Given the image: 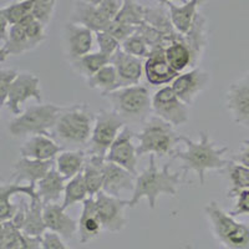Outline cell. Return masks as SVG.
Returning a JSON list of instances; mask_svg holds the SVG:
<instances>
[{"instance_id": "1", "label": "cell", "mask_w": 249, "mask_h": 249, "mask_svg": "<svg viewBox=\"0 0 249 249\" xmlns=\"http://www.w3.org/2000/svg\"><path fill=\"white\" fill-rule=\"evenodd\" d=\"M181 142L186 146V150H177L173 153L172 159L179 160L182 162V171L184 175L193 171L196 172L201 186L206 181L207 171H221L230 163L224 159V155L228 152V147H217L213 141H211L210 135L206 131L199 132L198 141H193L190 137L181 136Z\"/></svg>"}, {"instance_id": "2", "label": "cell", "mask_w": 249, "mask_h": 249, "mask_svg": "<svg viewBox=\"0 0 249 249\" xmlns=\"http://www.w3.org/2000/svg\"><path fill=\"white\" fill-rule=\"evenodd\" d=\"M170 166V163H166L162 170H159L156 156L150 155L147 168L136 176L135 190L131 199H128L127 207L135 208L142 198H146L148 201V207L155 210L156 202L161 195L175 197L178 192V187L184 183V177L187 175H184L183 171L171 172Z\"/></svg>"}, {"instance_id": "3", "label": "cell", "mask_w": 249, "mask_h": 249, "mask_svg": "<svg viewBox=\"0 0 249 249\" xmlns=\"http://www.w3.org/2000/svg\"><path fill=\"white\" fill-rule=\"evenodd\" d=\"M95 119L96 115L88 104L66 106L60 113L50 136L64 150H82L90 142Z\"/></svg>"}, {"instance_id": "4", "label": "cell", "mask_w": 249, "mask_h": 249, "mask_svg": "<svg viewBox=\"0 0 249 249\" xmlns=\"http://www.w3.org/2000/svg\"><path fill=\"white\" fill-rule=\"evenodd\" d=\"M62 110L64 106L54 104H36L29 106L25 111L9 122V133L18 139L34 135L50 136Z\"/></svg>"}, {"instance_id": "5", "label": "cell", "mask_w": 249, "mask_h": 249, "mask_svg": "<svg viewBox=\"0 0 249 249\" xmlns=\"http://www.w3.org/2000/svg\"><path fill=\"white\" fill-rule=\"evenodd\" d=\"M135 139L139 140L136 147L137 156H173L177 151V144L181 142V136L176 133L172 124L155 115L144 122L141 132L135 133Z\"/></svg>"}, {"instance_id": "6", "label": "cell", "mask_w": 249, "mask_h": 249, "mask_svg": "<svg viewBox=\"0 0 249 249\" xmlns=\"http://www.w3.org/2000/svg\"><path fill=\"white\" fill-rule=\"evenodd\" d=\"M211 231L217 242L226 249H249V224L241 223L212 201L204 208Z\"/></svg>"}, {"instance_id": "7", "label": "cell", "mask_w": 249, "mask_h": 249, "mask_svg": "<svg viewBox=\"0 0 249 249\" xmlns=\"http://www.w3.org/2000/svg\"><path fill=\"white\" fill-rule=\"evenodd\" d=\"M105 97H107L112 110L119 113L126 124L128 122L144 124L152 113V99L146 86H126L107 93Z\"/></svg>"}, {"instance_id": "8", "label": "cell", "mask_w": 249, "mask_h": 249, "mask_svg": "<svg viewBox=\"0 0 249 249\" xmlns=\"http://www.w3.org/2000/svg\"><path fill=\"white\" fill-rule=\"evenodd\" d=\"M126 126L121 116L113 110H101L96 115L92 135L89 142V153L106 157L108 148L115 142L119 133Z\"/></svg>"}, {"instance_id": "9", "label": "cell", "mask_w": 249, "mask_h": 249, "mask_svg": "<svg viewBox=\"0 0 249 249\" xmlns=\"http://www.w3.org/2000/svg\"><path fill=\"white\" fill-rule=\"evenodd\" d=\"M152 112L155 116L178 127L188 121V106L182 102L171 86H163L152 97Z\"/></svg>"}, {"instance_id": "10", "label": "cell", "mask_w": 249, "mask_h": 249, "mask_svg": "<svg viewBox=\"0 0 249 249\" xmlns=\"http://www.w3.org/2000/svg\"><path fill=\"white\" fill-rule=\"evenodd\" d=\"M29 99H34L37 104H41L43 92L40 89V79L28 71L18 72L9 91L5 106L13 115L18 116L23 112L21 105Z\"/></svg>"}, {"instance_id": "11", "label": "cell", "mask_w": 249, "mask_h": 249, "mask_svg": "<svg viewBox=\"0 0 249 249\" xmlns=\"http://www.w3.org/2000/svg\"><path fill=\"white\" fill-rule=\"evenodd\" d=\"M95 203L102 228L108 232H121L127 222L124 217V208L127 207L128 201L101 191L95 196Z\"/></svg>"}, {"instance_id": "12", "label": "cell", "mask_w": 249, "mask_h": 249, "mask_svg": "<svg viewBox=\"0 0 249 249\" xmlns=\"http://www.w3.org/2000/svg\"><path fill=\"white\" fill-rule=\"evenodd\" d=\"M133 139H135V132L126 124L119 133L115 142L111 144L108 148L107 155L105 160L107 162L116 163L124 170L130 171L135 176H137V150L133 144Z\"/></svg>"}, {"instance_id": "13", "label": "cell", "mask_w": 249, "mask_h": 249, "mask_svg": "<svg viewBox=\"0 0 249 249\" xmlns=\"http://www.w3.org/2000/svg\"><path fill=\"white\" fill-rule=\"evenodd\" d=\"M227 107L235 124L249 128V71L231 84L227 91Z\"/></svg>"}, {"instance_id": "14", "label": "cell", "mask_w": 249, "mask_h": 249, "mask_svg": "<svg viewBox=\"0 0 249 249\" xmlns=\"http://www.w3.org/2000/svg\"><path fill=\"white\" fill-rule=\"evenodd\" d=\"M210 74L201 68H195L188 72L179 74L172 81V90L187 106L192 105L196 97L210 84Z\"/></svg>"}, {"instance_id": "15", "label": "cell", "mask_w": 249, "mask_h": 249, "mask_svg": "<svg viewBox=\"0 0 249 249\" xmlns=\"http://www.w3.org/2000/svg\"><path fill=\"white\" fill-rule=\"evenodd\" d=\"M164 49V46H156L151 49L150 56L143 65L146 80L153 86L167 85L179 75V72L173 70L172 66L166 60Z\"/></svg>"}, {"instance_id": "16", "label": "cell", "mask_w": 249, "mask_h": 249, "mask_svg": "<svg viewBox=\"0 0 249 249\" xmlns=\"http://www.w3.org/2000/svg\"><path fill=\"white\" fill-rule=\"evenodd\" d=\"M64 41L71 61L91 53L95 41V33L80 24L69 21L64 26Z\"/></svg>"}, {"instance_id": "17", "label": "cell", "mask_w": 249, "mask_h": 249, "mask_svg": "<svg viewBox=\"0 0 249 249\" xmlns=\"http://www.w3.org/2000/svg\"><path fill=\"white\" fill-rule=\"evenodd\" d=\"M43 214L46 230L57 233L65 241L74 237L77 231V221L66 214L62 206L57 203L44 204Z\"/></svg>"}, {"instance_id": "18", "label": "cell", "mask_w": 249, "mask_h": 249, "mask_svg": "<svg viewBox=\"0 0 249 249\" xmlns=\"http://www.w3.org/2000/svg\"><path fill=\"white\" fill-rule=\"evenodd\" d=\"M135 182H136V176L133 173L124 170L119 164L106 161L105 170H104L102 192L113 196V197H120L124 191L133 192Z\"/></svg>"}, {"instance_id": "19", "label": "cell", "mask_w": 249, "mask_h": 249, "mask_svg": "<svg viewBox=\"0 0 249 249\" xmlns=\"http://www.w3.org/2000/svg\"><path fill=\"white\" fill-rule=\"evenodd\" d=\"M110 64L115 66V69H116L121 88L139 85L140 80L142 77V71H143L142 59L126 54L120 48L111 56Z\"/></svg>"}, {"instance_id": "20", "label": "cell", "mask_w": 249, "mask_h": 249, "mask_svg": "<svg viewBox=\"0 0 249 249\" xmlns=\"http://www.w3.org/2000/svg\"><path fill=\"white\" fill-rule=\"evenodd\" d=\"M61 151H64V148L53 137L46 135H34L29 137L20 147V155L26 159L51 161L56 159Z\"/></svg>"}, {"instance_id": "21", "label": "cell", "mask_w": 249, "mask_h": 249, "mask_svg": "<svg viewBox=\"0 0 249 249\" xmlns=\"http://www.w3.org/2000/svg\"><path fill=\"white\" fill-rule=\"evenodd\" d=\"M55 160L51 161H40V160L21 157L14 163L12 173V181L17 183L28 182L36 184L44 176L54 167Z\"/></svg>"}, {"instance_id": "22", "label": "cell", "mask_w": 249, "mask_h": 249, "mask_svg": "<svg viewBox=\"0 0 249 249\" xmlns=\"http://www.w3.org/2000/svg\"><path fill=\"white\" fill-rule=\"evenodd\" d=\"M15 195L28 196L29 198L39 197L36 193V184H21L17 182L3 183L0 182V221H10L17 212L18 206L12 203V197Z\"/></svg>"}, {"instance_id": "23", "label": "cell", "mask_w": 249, "mask_h": 249, "mask_svg": "<svg viewBox=\"0 0 249 249\" xmlns=\"http://www.w3.org/2000/svg\"><path fill=\"white\" fill-rule=\"evenodd\" d=\"M70 21L85 26L93 33L105 31L110 25V20L106 19L96 5L84 3L81 0H75L72 12L70 15Z\"/></svg>"}, {"instance_id": "24", "label": "cell", "mask_w": 249, "mask_h": 249, "mask_svg": "<svg viewBox=\"0 0 249 249\" xmlns=\"http://www.w3.org/2000/svg\"><path fill=\"white\" fill-rule=\"evenodd\" d=\"M102 224L100 222L99 214L96 211V203L93 197H88L82 202V211L80 219L77 222V232L79 241L81 244H86L90 241L99 237L101 233Z\"/></svg>"}, {"instance_id": "25", "label": "cell", "mask_w": 249, "mask_h": 249, "mask_svg": "<svg viewBox=\"0 0 249 249\" xmlns=\"http://www.w3.org/2000/svg\"><path fill=\"white\" fill-rule=\"evenodd\" d=\"M44 204L39 197L30 198V201L24 204V217L20 231L30 237H43L46 232V226L44 222Z\"/></svg>"}, {"instance_id": "26", "label": "cell", "mask_w": 249, "mask_h": 249, "mask_svg": "<svg viewBox=\"0 0 249 249\" xmlns=\"http://www.w3.org/2000/svg\"><path fill=\"white\" fill-rule=\"evenodd\" d=\"M182 41L192 53V66L198 64L207 45V20L201 13H197L191 30L182 35Z\"/></svg>"}, {"instance_id": "27", "label": "cell", "mask_w": 249, "mask_h": 249, "mask_svg": "<svg viewBox=\"0 0 249 249\" xmlns=\"http://www.w3.org/2000/svg\"><path fill=\"white\" fill-rule=\"evenodd\" d=\"M66 179L55 167L51 168L36 183V193L43 204L56 203L65 191Z\"/></svg>"}, {"instance_id": "28", "label": "cell", "mask_w": 249, "mask_h": 249, "mask_svg": "<svg viewBox=\"0 0 249 249\" xmlns=\"http://www.w3.org/2000/svg\"><path fill=\"white\" fill-rule=\"evenodd\" d=\"M168 12H170L171 21L175 30L181 35H186L191 30L197 15L198 4L196 0H187L183 5H175L173 3L167 4Z\"/></svg>"}, {"instance_id": "29", "label": "cell", "mask_w": 249, "mask_h": 249, "mask_svg": "<svg viewBox=\"0 0 249 249\" xmlns=\"http://www.w3.org/2000/svg\"><path fill=\"white\" fill-rule=\"evenodd\" d=\"M85 162L86 155L82 150H64L55 159L56 170L66 181L81 173Z\"/></svg>"}, {"instance_id": "30", "label": "cell", "mask_w": 249, "mask_h": 249, "mask_svg": "<svg viewBox=\"0 0 249 249\" xmlns=\"http://www.w3.org/2000/svg\"><path fill=\"white\" fill-rule=\"evenodd\" d=\"M105 157L90 155L86 159L85 166L82 170V176L88 187L89 196L93 197L102 191L104 184V170H105Z\"/></svg>"}, {"instance_id": "31", "label": "cell", "mask_w": 249, "mask_h": 249, "mask_svg": "<svg viewBox=\"0 0 249 249\" xmlns=\"http://www.w3.org/2000/svg\"><path fill=\"white\" fill-rule=\"evenodd\" d=\"M86 81H88V86L90 89L101 91L102 96H106L107 93L121 89L116 69L111 64L104 66L101 70H99L96 74L89 77Z\"/></svg>"}, {"instance_id": "32", "label": "cell", "mask_w": 249, "mask_h": 249, "mask_svg": "<svg viewBox=\"0 0 249 249\" xmlns=\"http://www.w3.org/2000/svg\"><path fill=\"white\" fill-rule=\"evenodd\" d=\"M110 57L101 54L100 51L96 53H89L81 57H77L75 60H71V68L76 71L77 74L85 77L86 80L95 75L99 70H101L104 66L110 64Z\"/></svg>"}, {"instance_id": "33", "label": "cell", "mask_w": 249, "mask_h": 249, "mask_svg": "<svg viewBox=\"0 0 249 249\" xmlns=\"http://www.w3.org/2000/svg\"><path fill=\"white\" fill-rule=\"evenodd\" d=\"M164 56L173 70L181 74L188 66H192V53L181 40L173 41L164 49Z\"/></svg>"}, {"instance_id": "34", "label": "cell", "mask_w": 249, "mask_h": 249, "mask_svg": "<svg viewBox=\"0 0 249 249\" xmlns=\"http://www.w3.org/2000/svg\"><path fill=\"white\" fill-rule=\"evenodd\" d=\"M4 44H5L4 48L6 49L8 54L14 55V56H19L33 50L23 24H17L9 28L8 40Z\"/></svg>"}, {"instance_id": "35", "label": "cell", "mask_w": 249, "mask_h": 249, "mask_svg": "<svg viewBox=\"0 0 249 249\" xmlns=\"http://www.w3.org/2000/svg\"><path fill=\"white\" fill-rule=\"evenodd\" d=\"M88 197H90V196H89L88 187H86L85 179H84V176L81 172L69 179L68 183L65 184L62 208L66 211L69 207L84 202Z\"/></svg>"}, {"instance_id": "36", "label": "cell", "mask_w": 249, "mask_h": 249, "mask_svg": "<svg viewBox=\"0 0 249 249\" xmlns=\"http://www.w3.org/2000/svg\"><path fill=\"white\" fill-rule=\"evenodd\" d=\"M227 173V177L231 182V188L227 192V197L232 198L233 196L242 190H249V168L243 164L235 163L230 161L224 168Z\"/></svg>"}, {"instance_id": "37", "label": "cell", "mask_w": 249, "mask_h": 249, "mask_svg": "<svg viewBox=\"0 0 249 249\" xmlns=\"http://www.w3.org/2000/svg\"><path fill=\"white\" fill-rule=\"evenodd\" d=\"M144 10L146 6L139 4L136 0H124L121 10L115 20L128 25L139 26L144 23Z\"/></svg>"}, {"instance_id": "38", "label": "cell", "mask_w": 249, "mask_h": 249, "mask_svg": "<svg viewBox=\"0 0 249 249\" xmlns=\"http://www.w3.org/2000/svg\"><path fill=\"white\" fill-rule=\"evenodd\" d=\"M0 9H1L3 14L5 15L10 26H12L20 24L26 18L30 17L31 10H33V3L26 1V0H20V1H15V3L9 4V5Z\"/></svg>"}, {"instance_id": "39", "label": "cell", "mask_w": 249, "mask_h": 249, "mask_svg": "<svg viewBox=\"0 0 249 249\" xmlns=\"http://www.w3.org/2000/svg\"><path fill=\"white\" fill-rule=\"evenodd\" d=\"M121 49L128 55L136 56L139 59H147L150 56V46L144 43V40L139 34L131 35L121 44Z\"/></svg>"}, {"instance_id": "40", "label": "cell", "mask_w": 249, "mask_h": 249, "mask_svg": "<svg viewBox=\"0 0 249 249\" xmlns=\"http://www.w3.org/2000/svg\"><path fill=\"white\" fill-rule=\"evenodd\" d=\"M136 34H139L144 40V43L150 46V49L156 48V46H164V48L168 46L164 34L147 23H142L141 25L137 26Z\"/></svg>"}, {"instance_id": "41", "label": "cell", "mask_w": 249, "mask_h": 249, "mask_svg": "<svg viewBox=\"0 0 249 249\" xmlns=\"http://www.w3.org/2000/svg\"><path fill=\"white\" fill-rule=\"evenodd\" d=\"M95 40H96L97 48L101 54L106 55L111 59L115 53L121 48V44L117 41L115 37L111 34H108L107 31H99L95 33Z\"/></svg>"}, {"instance_id": "42", "label": "cell", "mask_w": 249, "mask_h": 249, "mask_svg": "<svg viewBox=\"0 0 249 249\" xmlns=\"http://www.w3.org/2000/svg\"><path fill=\"white\" fill-rule=\"evenodd\" d=\"M17 75L18 71L14 69H0V107L5 106L9 91Z\"/></svg>"}, {"instance_id": "43", "label": "cell", "mask_w": 249, "mask_h": 249, "mask_svg": "<svg viewBox=\"0 0 249 249\" xmlns=\"http://www.w3.org/2000/svg\"><path fill=\"white\" fill-rule=\"evenodd\" d=\"M136 28L137 26L128 25V24L120 23L117 20H112L105 31H107L108 34L112 35L120 44H122L127 37L136 33Z\"/></svg>"}, {"instance_id": "44", "label": "cell", "mask_w": 249, "mask_h": 249, "mask_svg": "<svg viewBox=\"0 0 249 249\" xmlns=\"http://www.w3.org/2000/svg\"><path fill=\"white\" fill-rule=\"evenodd\" d=\"M55 5L56 3H39L33 4V10L31 14L37 21L43 24V25H48L50 23V20L54 17Z\"/></svg>"}, {"instance_id": "45", "label": "cell", "mask_w": 249, "mask_h": 249, "mask_svg": "<svg viewBox=\"0 0 249 249\" xmlns=\"http://www.w3.org/2000/svg\"><path fill=\"white\" fill-rule=\"evenodd\" d=\"M232 198H235V206L230 213L232 217H239V215H249V190L238 191Z\"/></svg>"}, {"instance_id": "46", "label": "cell", "mask_w": 249, "mask_h": 249, "mask_svg": "<svg viewBox=\"0 0 249 249\" xmlns=\"http://www.w3.org/2000/svg\"><path fill=\"white\" fill-rule=\"evenodd\" d=\"M122 4H124V0H102V3L97 5V8L106 19L112 21L116 19L117 14L122 8Z\"/></svg>"}, {"instance_id": "47", "label": "cell", "mask_w": 249, "mask_h": 249, "mask_svg": "<svg viewBox=\"0 0 249 249\" xmlns=\"http://www.w3.org/2000/svg\"><path fill=\"white\" fill-rule=\"evenodd\" d=\"M41 249H70L65 246L62 238L57 233L45 232L41 237Z\"/></svg>"}, {"instance_id": "48", "label": "cell", "mask_w": 249, "mask_h": 249, "mask_svg": "<svg viewBox=\"0 0 249 249\" xmlns=\"http://www.w3.org/2000/svg\"><path fill=\"white\" fill-rule=\"evenodd\" d=\"M13 249H41V237H30L23 233L20 241Z\"/></svg>"}, {"instance_id": "49", "label": "cell", "mask_w": 249, "mask_h": 249, "mask_svg": "<svg viewBox=\"0 0 249 249\" xmlns=\"http://www.w3.org/2000/svg\"><path fill=\"white\" fill-rule=\"evenodd\" d=\"M232 161L235 162V163L243 164V166L249 168V140L242 142L241 150L233 156Z\"/></svg>"}, {"instance_id": "50", "label": "cell", "mask_w": 249, "mask_h": 249, "mask_svg": "<svg viewBox=\"0 0 249 249\" xmlns=\"http://www.w3.org/2000/svg\"><path fill=\"white\" fill-rule=\"evenodd\" d=\"M9 25H10V24H9L5 15L3 14L1 9H0V41H4V43H5L6 40H8Z\"/></svg>"}, {"instance_id": "51", "label": "cell", "mask_w": 249, "mask_h": 249, "mask_svg": "<svg viewBox=\"0 0 249 249\" xmlns=\"http://www.w3.org/2000/svg\"><path fill=\"white\" fill-rule=\"evenodd\" d=\"M0 249H4V222L0 221Z\"/></svg>"}, {"instance_id": "52", "label": "cell", "mask_w": 249, "mask_h": 249, "mask_svg": "<svg viewBox=\"0 0 249 249\" xmlns=\"http://www.w3.org/2000/svg\"><path fill=\"white\" fill-rule=\"evenodd\" d=\"M9 54L8 51H6L5 48H0V64L1 62H5L6 59H8Z\"/></svg>"}, {"instance_id": "53", "label": "cell", "mask_w": 249, "mask_h": 249, "mask_svg": "<svg viewBox=\"0 0 249 249\" xmlns=\"http://www.w3.org/2000/svg\"><path fill=\"white\" fill-rule=\"evenodd\" d=\"M156 1H159L161 5H167V4L173 3V1H182V3H186L187 0H156Z\"/></svg>"}, {"instance_id": "54", "label": "cell", "mask_w": 249, "mask_h": 249, "mask_svg": "<svg viewBox=\"0 0 249 249\" xmlns=\"http://www.w3.org/2000/svg\"><path fill=\"white\" fill-rule=\"evenodd\" d=\"M26 1H31L33 4L39 3H56V0H26Z\"/></svg>"}, {"instance_id": "55", "label": "cell", "mask_w": 249, "mask_h": 249, "mask_svg": "<svg viewBox=\"0 0 249 249\" xmlns=\"http://www.w3.org/2000/svg\"><path fill=\"white\" fill-rule=\"evenodd\" d=\"M81 1H84V3H88V4H91V5H100V4L102 3V0H81Z\"/></svg>"}, {"instance_id": "56", "label": "cell", "mask_w": 249, "mask_h": 249, "mask_svg": "<svg viewBox=\"0 0 249 249\" xmlns=\"http://www.w3.org/2000/svg\"><path fill=\"white\" fill-rule=\"evenodd\" d=\"M196 1H197V4H198V6H199V5H202V4L206 3L207 0H196Z\"/></svg>"}, {"instance_id": "57", "label": "cell", "mask_w": 249, "mask_h": 249, "mask_svg": "<svg viewBox=\"0 0 249 249\" xmlns=\"http://www.w3.org/2000/svg\"><path fill=\"white\" fill-rule=\"evenodd\" d=\"M0 120H1V117H0Z\"/></svg>"}]
</instances>
